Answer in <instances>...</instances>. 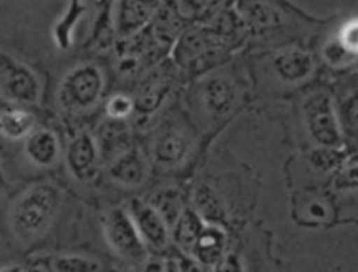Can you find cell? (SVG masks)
Here are the masks:
<instances>
[{
  "label": "cell",
  "instance_id": "cell-21",
  "mask_svg": "<svg viewBox=\"0 0 358 272\" xmlns=\"http://www.w3.org/2000/svg\"><path fill=\"white\" fill-rule=\"evenodd\" d=\"M334 101H336L344 144L350 143L351 146L358 148V90L343 92L334 97Z\"/></svg>",
  "mask_w": 358,
  "mask_h": 272
},
{
  "label": "cell",
  "instance_id": "cell-19",
  "mask_svg": "<svg viewBox=\"0 0 358 272\" xmlns=\"http://www.w3.org/2000/svg\"><path fill=\"white\" fill-rule=\"evenodd\" d=\"M37 129V116L29 108L11 106L0 111V136L8 141H25Z\"/></svg>",
  "mask_w": 358,
  "mask_h": 272
},
{
  "label": "cell",
  "instance_id": "cell-9",
  "mask_svg": "<svg viewBox=\"0 0 358 272\" xmlns=\"http://www.w3.org/2000/svg\"><path fill=\"white\" fill-rule=\"evenodd\" d=\"M104 236L108 241L109 248L118 255L122 260L129 262V264L141 265L148 257H150V250L144 244L143 237H141L139 230H137L136 223H134L132 216H130L129 209L122 208H111L106 213L104 223Z\"/></svg>",
  "mask_w": 358,
  "mask_h": 272
},
{
  "label": "cell",
  "instance_id": "cell-14",
  "mask_svg": "<svg viewBox=\"0 0 358 272\" xmlns=\"http://www.w3.org/2000/svg\"><path fill=\"white\" fill-rule=\"evenodd\" d=\"M129 213L143 237L148 250L164 251L171 243V227L167 225L160 213L153 208L148 201L134 199L129 204Z\"/></svg>",
  "mask_w": 358,
  "mask_h": 272
},
{
  "label": "cell",
  "instance_id": "cell-8",
  "mask_svg": "<svg viewBox=\"0 0 358 272\" xmlns=\"http://www.w3.org/2000/svg\"><path fill=\"white\" fill-rule=\"evenodd\" d=\"M0 97L11 106L32 108L43 97V83L32 67L9 53H0Z\"/></svg>",
  "mask_w": 358,
  "mask_h": 272
},
{
  "label": "cell",
  "instance_id": "cell-5",
  "mask_svg": "<svg viewBox=\"0 0 358 272\" xmlns=\"http://www.w3.org/2000/svg\"><path fill=\"white\" fill-rule=\"evenodd\" d=\"M108 92V74L97 62H81L62 78L57 90L58 108L67 116H86L101 108Z\"/></svg>",
  "mask_w": 358,
  "mask_h": 272
},
{
  "label": "cell",
  "instance_id": "cell-6",
  "mask_svg": "<svg viewBox=\"0 0 358 272\" xmlns=\"http://www.w3.org/2000/svg\"><path fill=\"white\" fill-rule=\"evenodd\" d=\"M302 122L313 143L320 148H343L344 137L334 95L327 88H313L302 95Z\"/></svg>",
  "mask_w": 358,
  "mask_h": 272
},
{
  "label": "cell",
  "instance_id": "cell-26",
  "mask_svg": "<svg viewBox=\"0 0 358 272\" xmlns=\"http://www.w3.org/2000/svg\"><path fill=\"white\" fill-rule=\"evenodd\" d=\"M330 39L339 46V50L343 51L344 57L348 58L351 65H355L358 62V16L346 20L344 23H341L337 27L336 32L330 36Z\"/></svg>",
  "mask_w": 358,
  "mask_h": 272
},
{
  "label": "cell",
  "instance_id": "cell-15",
  "mask_svg": "<svg viewBox=\"0 0 358 272\" xmlns=\"http://www.w3.org/2000/svg\"><path fill=\"white\" fill-rule=\"evenodd\" d=\"M160 0H118L115 15V36L122 39L143 32L153 22Z\"/></svg>",
  "mask_w": 358,
  "mask_h": 272
},
{
  "label": "cell",
  "instance_id": "cell-30",
  "mask_svg": "<svg viewBox=\"0 0 358 272\" xmlns=\"http://www.w3.org/2000/svg\"><path fill=\"white\" fill-rule=\"evenodd\" d=\"M336 187L343 190H353L358 188V164L344 167L336 179Z\"/></svg>",
  "mask_w": 358,
  "mask_h": 272
},
{
  "label": "cell",
  "instance_id": "cell-22",
  "mask_svg": "<svg viewBox=\"0 0 358 272\" xmlns=\"http://www.w3.org/2000/svg\"><path fill=\"white\" fill-rule=\"evenodd\" d=\"M192 208L206 220V223H220L227 218V209L222 197L208 183H199L192 194Z\"/></svg>",
  "mask_w": 358,
  "mask_h": 272
},
{
  "label": "cell",
  "instance_id": "cell-13",
  "mask_svg": "<svg viewBox=\"0 0 358 272\" xmlns=\"http://www.w3.org/2000/svg\"><path fill=\"white\" fill-rule=\"evenodd\" d=\"M106 174L120 187H143L151 174V160L141 148L132 146L106 164Z\"/></svg>",
  "mask_w": 358,
  "mask_h": 272
},
{
  "label": "cell",
  "instance_id": "cell-17",
  "mask_svg": "<svg viewBox=\"0 0 358 272\" xmlns=\"http://www.w3.org/2000/svg\"><path fill=\"white\" fill-rule=\"evenodd\" d=\"M25 157L30 164L39 169H51L58 164L62 158V144L57 132L51 129H39L37 127L32 134L25 139Z\"/></svg>",
  "mask_w": 358,
  "mask_h": 272
},
{
  "label": "cell",
  "instance_id": "cell-31",
  "mask_svg": "<svg viewBox=\"0 0 358 272\" xmlns=\"http://www.w3.org/2000/svg\"><path fill=\"white\" fill-rule=\"evenodd\" d=\"M213 272H246L244 271V264L237 253H229L227 251L225 257L211 269Z\"/></svg>",
  "mask_w": 358,
  "mask_h": 272
},
{
  "label": "cell",
  "instance_id": "cell-37",
  "mask_svg": "<svg viewBox=\"0 0 358 272\" xmlns=\"http://www.w3.org/2000/svg\"><path fill=\"white\" fill-rule=\"evenodd\" d=\"M113 272H116V271H113Z\"/></svg>",
  "mask_w": 358,
  "mask_h": 272
},
{
  "label": "cell",
  "instance_id": "cell-36",
  "mask_svg": "<svg viewBox=\"0 0 358 272\" xmlns=\"http://www.w3.org/2000/svg\"><path fill=\"white\" fill-rule=\"evenodd\" d=\"M0 272H25V269H23V267H18V265H13V267L0 269Z\"/></svg>",
  "mask_w": 358,
  "mask_h": 272
},
{
  "label": "cell",
  "instance_id": "cell-1",
  "mask_svg": "<svg viewBox=\"0 0 358 272\" xmlns=\"http://www.w3.org/2000/svg\"><path fill=\"white\" fill-rule=\"evenodd\" d=\"M248 44V32L236 9H225L185 27L172 44L171 62L179 74L199 78L222 67Z\"/></svg>",
  "mask_w": 358,
  "mask_h": 272
},
{
  "label": "cell",
  "instance_id": "cell-25",
  "mask_svg": "<svg viewBox=\"0 0 358 272\" xmlns=\"http://www.w3.org/2000/svg\"><path fill=\"white\" fill-rule=\"evenodd\" d=\"M148 202L160 213L169 227L174 225L178 216L185 209L181 194L174 188H165V190L157 192V194L151 195V199H148Z\"/></svg>",
  "mask_w": 358,
  "mask_h": 272
},
{
  "label": "cell",
  "instance_id": "cell-33",
  "mask_svg": "<svg viewBox=\"0 0 358 272\" xmlns=\"http://www.w3.org/2000/svg\"><path fill=\"white\" fill-rule=\"evenodd\" d=\"M139 272H167V262L157 257H148L139 265Z\"/></svg>",
  "mask_w": 358,
  "mask_h": 272
},
{
  "label": "cell",
  "instance_id": "cell-28",
  "mask_svg": "<svg viewBox=\"0 0 358 272\" xmlns=\"http://www.w3.org/2000/svg\"><path fill=\"white\" fill-rule=\"evenodd\" d=\"M104 113L106 118L129 122L130 118L136 116V101H134V95L123 94V92L109 95L104 101Z\"/></svg>",
  "mask_w": 358,
  "mask_h": 272
},
{
  "label": "cell",
  "instance_id": "cell-2",
  "mask_svg": "<svg viewBox=\"0 0 358 272\" xmlns=\"http://www.w3.org/2000/svg\"><path fill=\"white\" fill-rule=\"evenodd\" d=\"M248 32V44L271 50L301 43L322 20L302 13L290 0H237L234 6Z\"/></svg>",
  "mask_w": 358,
  "mask_h": 272
},
{
  "label": "cell",
  "instance_id": "cell-4",
  "mask_svg": "<svg viewBox=\"0 0 358 272\" xmlns=\"http://www.w3.org/2000/svg\"><path fill=\"white\" fill-rule=\"evenodd\" d=\"M64 204V190L53 181L34 183L13 202L9 229L25 246L43 239L57 222Z\"/></svg>",
  "mask_w": 358,
  "mask_h": 272
},
{
  "label": "cell",
  "instance_id": "cell-16",
  "mask_svg": "<svg viewBox=\"0 0 358 272\" xmlns=\"http://www.w3.org/2000/svg\"><path fill=\"white\" fill-rule=\"evenodd\" d=\"M94 136L97 139L102 164H108L120 153L134 146L129 122H122V120L104 118L99 123Z\"/></svg>",
  "mask_w": 358,
  "mask_h": 272
},
{
  "label": "cell",
  "instance_id": "cell-20",
  "mask_svg": "<svg viewBox=\"0 0 358 272\" xmlns=\"http://www.w3.org/2000/svg\"><path fill=\"white\" fill-rule=\"evenodd\" d=\"M206 227V220L195 211L194 208L185 206L181 215L178 216L174 225L171 227V239L174 241L176 246L181 250V253H192L195 241L201 236L202 229Z\"/></svg>",
  "mask_w": 358,
  "mask_h": 272
},
{
  "label": "cell",
  "instance_id": "cell-24",
  "mask_svg": "<svg viewBox=\"0 0 358 272\" xmlns=\"http://www.w3.org/2000/svg\"><path fill=\"white\" fill-rule=\"evenodd\" d=\"M118 0H97V20H95L92 39L88 41L94 48H101L108 44V39L115 34V15Z\"/></svg>",
  "mask_w": 358,
  "mask_h": 272
},
{
  "label": "cell",
  "instance_id": "cell-23",
  "mask_svg": "<svg viewBox=\"0 0 358 272\" xmlns=\"http://www.w3.org/2000/svg\"><path fill=\"white\" fill-rule=\"evenodd\" d=\"M86 11L85 0H69L64 16L53 27V39L60 50H69L74 41L76 27Z\"/></svg>",
  "mask_w": 358,
  "mask_h": 272
},
{
  "label": "cell",
  "instance_id": "cell-18",
  "mask_svg": "<svg viewBox=\"0 0 358 272\" xmlns=\"http://www.w3.org/2000/svg\"><path fill=\"white\" fill-rule=\"evenodd\" d=\"M229 246V237H227L225 229L220 223H206L201 236L195 241L192 248V257L201 262L204 267L213 269L227 253Z\"/></svg>",
  "mask_w": 358,
  "mask_h": 272
},
{
  "label": "cell",
  "instance_id": "cell-32",
  "mask_svg": "<svg viewBox=\"0 0 358 272\" xmlns=\"http://www.w3.org/2000/svg\"><path fill=\"white\" fill-rule=\"evenodd\" d=\"M176 264H178L179 272H208V267L201 264V262L195 260L192 255L179 253L178 258H174Z\"/></svg>",
  "mask_w": 358,
  "mask_h": 272
},
{
  "label": "cell",
  "instance_id": "cell-29",
  "mask_svg": "<svg viewBox=\"0 0 358 272\" xmlns=\"http://www.w3.org/2000/svg\"><path fill=\"white\" fill-rule=\"evenodd\" d=\"M311 165L318 171H332V169L339 167L343 164V153L341 148H320L311 151Z\"/></svg>",
  "mask_w": 358,
  "mask_h": 272
},
{
  "label": "cell",
  "instance_id": "cell-34",
  "mask_svg": "<svg viewBox=\"0 0 358 272\" xmlns=\"http://www.w3.org/2000/svg\"><path fill=\"white\" fill-rule=\"evenodd\" d=\"M25 272H50L48 267H43V265H30V267L25 269Z\"/></svg>",
  "mask_w": 358,
  "mask_h": 272
},
{
  "label": "cell",
  "instance_id": "cell-35",
  "mask_svg": "<svg viewBox=\"0 0 358 272\" xmlns=\"http://www.w3.org/2000/svg\"><path fill=\"white\" fill-rule=\"evenodd\" d=\"M165 262H167V272H179L178 264H176L174 258H169V260H165Z\"/></svg>",
  "mask_w": 358,
  "mask_h": 272
},
{
  "label": "cell",
  "instance_id": "cell-7",
  "mask_svg": "<svg viewBox=\"0 0 358 272\" xmlns=\"http://www.w3.org/2000/svg\"><path fill=\"white\" fill-rule=\"evenodd\" d=\"M268 74L280 86L299 88L311 81L316 72V57L302 43L276 46L262 53Z\"/></svg>",
  "mask_w": 358,
  "mask_h": 272
},
{
  "label": "cell",
  "instance_id": "cell-12",
  "mask_svg": "<svg viewBox=\"0 0 358 272\" xmlns=\"http://www.w3.org/2000/svg\"><path fill=\"white\" fill-rule=\"evenodd\" d=\"M174 69V64H172V71ZM172 71H169L165 65H160L141 79L136 94H134L136 116L139 115L143 118H150L164 108L172 92V86H174V72Z\"/></svg>",
  "mask_w": 358,
  "mask_h": 272
},
{
  "label": "cell",
  "instance_id": "cell-3",
  "mask_svg": "<svg viewBox=\"0 0 358 272\" xmlns=\"http://www.w3.org/2000/svg\"><path fill=\"white\" fill-rule=\"evenodd\" d=\"M248 86L239 72L227 69V64L206 72L195 78L187 92L188 113L220 125L241 111L248 97Z\"/></svg>",
  "mask_w": 358,
  "mask_h": 272
},
{
  "label": "cell",
  "instance_id": "cell-10",
  "mask_svg": "<svg viewBox=\"0 0 358 272\" xmlns=\"http://www.w3.org/2000/svg\"><path fill=\"white\" fill-rule=\"evenodd\" d=\"M194 136L183 123L169 120L158 127L151 141L150 160L164 171H174L183 167L194 153Z\"/></svg>",
  "mask_w": 358,
  "mask_h": 272
},
{
  "label": "cell",
  "instance_id": "cell-11",
  "mask_svg": "<svg viewBox=\"0 0 358 272\" xmlns=\"http://www.w3.org/2000/svg\"><path fill=\"white\" fill-rule=\"evenodd\" d=\"M102 164L95 136L90 130H79L69 139L65 150V165L74 179L86 183L97 176Z\"/></svg>",
  "mask_w": 358,
  "mask_h": 272
},
{
  "label": "cell",
  "instance_id": "cell-27",
  "mask_svg": "<svg viewBox=\"0 0 358 272\" xmlns=\"http://www.w3.org/2000/svg\"><path fill=\"white\" fill-rule=\"evenodd\" d=\"M50 272H102V265L85 255H57L48 260Z\"/></svg>",
  "mask_w": 358,
  "mask_h": 272
}]
</instances>
